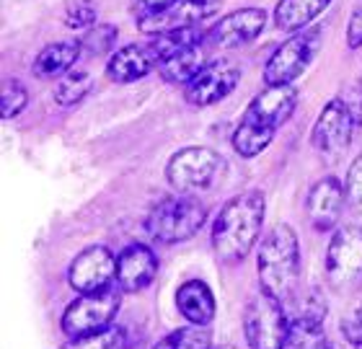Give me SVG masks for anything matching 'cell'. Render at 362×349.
<instances>
[{"label":"cell","instance_id":"19","mask_svg":"<svg viewBox=\"0 0 362 349\" xmlns=\"http://www.w3.org/2000/svg\"><path fill=\"white\" fill-rule=\"evenodd\" d=\"M207 39L199 42V45L189 47L184 52H176L166 60L158 62V73L160 78L166 81V83H174V85H187L192 78L199 73V70L207 65Z\"/></svg>","mask_w":362,"mask_h":349},{"label":"cell","instance_id":"37","mask_svg":"<svg viewBox=\"0 0 362 349\" xmlns=\"http://www.w3.org/2000/svg\"><path fill=\"white\" fill-rule=\"evenodd\" d=\"M220 349H235V347H220Z\"/></svg>","mask_w":362,"mask_h":349},{"label":"cell","instance_id":"16","mask_svg":"<svg viewBox=\"0 0 362 349\" xmlns=\"http://www.w3.org/2000/svg\"><path fill=\"white\" fill-rule=\"evenodd\" d=\"M347 191L344 184L337 176H324L321 182L313 184L308 194V220L318 233L332 230L341 218V207H344Z\"/></svg>","mask_w":362,"mask_h":349},{"label":"cell","instance_id":"12","mask_svg":"<svg viewBox=\"0 0 362 349\" xmlns=\"http://www.w3.org/2000/svg\"><path fill=\"white\" fill-rule=\"evenodd\" d=\"M117 280V256L106 246H88L81 251L68 269L70 288L78 292H93V290L109 288Z\"/></svg>","mask_w":362,"mask_h":349},{"label":"cell","instance_id":"11","mask_svg":"<svg viewBox=\"0 0 362 349\" xmlns=\"http://www.w3.org/2000/svg\"><path fill=\"white\" fill-rule=\"evenodd\" d=\"M238 81H241V68L233 60H210L187 83L184 96L197 109L212 107L226 99L228 93H233Z\"/></svg>","mask_w":362,"mask_h":349},{"label":"cell","instance_id":"8","mask_svg":"<svg viewBox=\"0 0 362 349\" xmlns=\"http://www.w3.org/2000/svg\"><path fill=\"white\" fill-rule=\"evenodd\" d=\"M321 49V29L308 26L303 31H295L293 37L272 52L264 65V83L267 85H293L295 78H300L308 65L316 60Z\"/></svg>","mask_w":362,"mask_h":349},{"label":"cell","instance_id":"18","mask_svg":"<svg viewBox=\"0 0 362 349\" xmlns=\"http://www.w3.org/2000/svg\"><path fill=\"white\" fill-rule=\"evenodd\" d=\"M176 308L192 326H207L215 319V295L207 282L189 280L176 290Z\"/></svg>","mask_w":362,"mask_h":349},{"label":"cell","instance_id":"7","mask_svg":"<svg viewBox=\"0 0 362 349\" xmlns=\"http://www.w3.org/2000/svg\"><path fill=\"white\" fill-rule=\"evenodd\" d=\"M119 305H122V292L117 288H112V285L93 290V292H81V297H76L65 308L60 326L70 339L73 336L93 334V331L112 326L117 313H119Z\"/></svg>","mask_w":362,"mask_h":349},{"label":"cell","instance_id":"24","mask_svg":"<svg viewBox=\"0 0 362 349\" xmlns=\"http://www.w3.org/2000/svg\"><path fill=\"white\" fill-rule=\"evenodd\" d=\"M60 349H127V329L112 324V326L93 331V334L73 336Z\"/></svg>","mask_w":362,"mask_h":349},{"label":"cell","instance_id":"5","mask_svg":"<svg viewBox=\"0 0 362 349\" xmlns=\"http://www.w3.org/2000/svg\"><path fill=\"white\" fill-rule=\"evenodd\" d=\"M226 160L218 150L192 145L176 150L166 163V179L179 194L207 191L226 176Z\"/></svg>","mask_w":362,"mask_h":349},{"label":"cell","instance_id":"36","mask_svg":"<svg viewBox=\"0 0 362 349\" xmlns=\"http://www.w3.org/2000/svg\"><path fill=\"white\" fill-rule=\"evenodd\" d=\"M321 349H341V347H339V344H334V342H326Z\"/></svg>","mask_w":362,"mask_h":349},{"label":"cell","instance_id":"6","mask_svg":"<svg viewBox=\"0 0 362 349\" xmlns=\"http://www.w3.org/2000/svg\"><path fill=\"white\" fill-rule=\"evenodd\" d=\"M290 319L285 313V303L269 292H257L246 303L243 311V334L249 349H285Z\"/></svg>","mask_w":362,"mask_h":349},{"label":"cell","instance_id":"33","mask_svg":"<svg viewBox=\"0 0 362 349\" xmlns=\"http://www.w3.org/2000/svg\"><path fill=\"white\" fill-rule=\"evenodd\" d=\"M176 0H132V13H135L137 21L143 18H151V16L163 13L168 6H174Z\"/></svg>","mask_w":362,"mask_h":349},{"label":"cell","instance_id":"26","mask_svg":"<svg viewBox=\"0 0 362 349\" xmlns=\"http://www.w3.org/2000/svg\"><path fill=\"white\" fill-rule=\"evenodd\" d=\"M290 305H293V319H305V321L324 324L326 300L318 290H308L305 295H295V300Z\"/></svg>","mask_w":362,"mask_h":349},{"label":"cell","instance_id":"34","mask_svg":"<svg viewBox=\"0 0 362 349\" xmlns=\"http://www.w3.org/2000/svg\"><path fill=\"white\" fill-rule=\"evenodd\" d=\"M347 47H349V49H360V47H362V0H357L355 11H352V16H349Z\"/></svg>","mask_w":362,"mask_h":349},{"label":"cell","instance_id":"4","mask_svg":"<svg viewBox=\"0 0 362 349\" xmlns=\"http://www.w3.org/2000/svg\"><path fill=\"white\" fill-rule=\"evenodd\" d=\"M207 220V207L192 194L160 199L145 218V230L158 243H181L194 238Z\"/></svg>","mask_w":362,"mask_h":349},{"label":"cell","instance_id":"22","mask_svg":"<svg viewBox=\"0 0 362 349\" xmlns=\"http://www.w3.org/2000/svg\"><path fill=\"white\" fill-rule=\"evenodd\" d=\"M204 39H207V29H202V26H189V29L166 31V34L153 37L151 49L156 52V57H158V62H160V60H166V57H171V54L184 52L189 47L199 45Z\"/></svg>","mask_w":362,"mask_h":349},{"label":"cell","instance_id":"31","mask_svg":"<svg viewBox=\"0 0 362 349\" xmlns=\"http://www.w3.org/2000/svg\"><path fill=\"white\" fill-rule=\"evenodd\" d=\"M347 199L357 210H362V153L352 160V168L347 171V182H344Z\"/></svg>","mask_w":362,"mask_h":349},{"label":"cell","instance_id":"13","mask_svg":"<svg viewBox=\"0 0 362 349\" xmlns=\"http://www.w3.org/2000/svg\"><path fill=\"white\" fill-rule=\"evenodd\" d=\"M267 11L262 8H238L226 18H220L215 26L207 29V45L220 49H235V47L251 45L264 31Z\"/></svg>","mask_w":362,"mask_h":349},{"label":"cell","instance_id":"14","mask_svg":"<svg viewBox=\"0 0 362 349\" xmlns=\"http://www.w3.org/2000/svg\"><path fill=\"white\" fill-rule=\"evenodd\" d=\"M218 6L220 0H176L174 6H168L163 13L137 21V29L148 34V37H158V34H166V31L202 26V21H207L218 11Z\"/></svg>","mask_w":362,"mask_h":349},{"label":"cell","instance_id":"27","mask_svg":"<svg viewBox=\"0 0 362 349\" xmlns=\"http://www.w3.org/2000/svg\"><path fill=\"white\" fill-rule=\"evenodd\" d=\"M117 42V26L114 23H98L93 29H88L81 39V47H83L88 54H106Z\"/></svg>","mask_w":362,"mask_h":349},{"label":"cell","instance_id":"35","mask_svg":"<svg viewBox=\"0 0 362 349\" xmlns=\"http://www.w3.org/2000/svg\"><path fill=\"white\" fill-rule=\"evenodd\" d=\"M153 349H174V336H166V339H160L158 344Z\"/></svg>","mask_w":362,"mask_h":349},{"label":"cell","instance_id":"10","mask_svg":"<svg viewBox=\"0 0 362 349\" xmlns=\"http://www.w3.org/2000/svg\"><path fill=\"white\" fill-rule=\"evenodd\" d=\"M326 280L337 292L362 285V230L357 225H344L332 235L326 249Z\"/></svg>","mask_w":362,"mask_h":349},{"label":"cell","instance_id":"2","mask_svg":"<svg viewBox=\"0 0 362 349\" xmlns=\"http://www.w3.org/2000/svg\"><path fill=\"white\" fill-rule=\"evenodd\" d=\"M264 194L257 189H249L228 199L212 223V249L220 261L238 264L249 256V251L254 249L262 225H264Z\"/></svg>","mask_w":362,"mask_h":349},{"label":"cell","instance_id":"20","mask_svg":"<svg viewBox=\"0 0 362 349\" xmlns=\"http://www.w3.org/2000/svg\"><path fill=\"white\" fill-rule=\"evenodd\" d=\"M329 6L332 0H279L274 8V23L277 29L295 34V31L308 29Z\"/></svg>","mask_w":362,"mask_h":349},{"label":"cell","instance_id":"3","mask_svg":"<svg viewBox=\"0 0 362 349\" xmlns=\"http://www.w3.org/2000/svg\"><path fill=\"white\" fill-rule=\"evenodd\" d=\"M259 282L262 290L277 297L285 308L298 295L300 285V241L290 225H274L259 246Z\"/></svg>","mask_w":362,"mask_h":349},{"label":"cell","instance_id":"32","mask_svg":"<svg viewBox=\"0 0 362 349\" xmlns=\"http://www.w3.org/2000/svg\"><path fill=\"white\" fill-rule=\"evenodd\" d=\"M339 329H341V334H344V339H347L349 344L360 347L362 344V305L360 308H355V311H349L347 316L341 319Z\"/></svg>","mask_w":362,"mask_h":349},{"label":"cell","instance_id":"28","mask_svg":"<svg viewBox=\"0 0 362 349\" xmlns=\"http://www.w3.org/2000/svg\"><path fill=\"white\" fill-rule=\"evenodd\" d=\"M96 23V6L93 0H76L65 11V26L76 31H88Z\"/></svg>","mask_w":362,"mask_h":349},{"label":"cell","instance_id":"23","mask_svg":"<svg viewBox=\"0 0 362 349\" xmlns=\"http://www.w3.org/2000/svg\"><path fill=\"white\" fill-rule=\"evenodd\" d=\"M93 88V78L86 70H70L65 76H60L57 85H54V101L60 107H76L86 99Z\"/></svg>","mask_w":362,"mask_h":349},{"label":"cell","instance_id":"21","mask_svg":"<svg viewBox=\"0 0 362 349\" xmlns=\"http://www.w3.org/2000/svg\"><path fill=\"white\" fill-rule=\"evenodd\" d=\"M83 52L81 42H52L47 45L34 60V76L37 78H57L73 70Z\"/></svg>","mask_w":362,"mask_h":349},{"label":"cell","instance_id":"15","mask_svg":"<svg viewBox=\"0 0 362 349\" xmlns=\"http://www.w3.org/2000/svg\"><path fill=\"white\" fill-rule=\"evenodd\" d=\"M158 256L145 243H132L117 256V285L122 292H140L156 280Z\"/></svg>","mask_w":362,"mask_h":349},{"label":"cell","instance_id":"29","mask_svg":"<svg viewBox=\"0 0 362 349\" xmlns=\"http://www.w3.org/2000/svg\"><path fill=\"white\" fill-rule=\"evenodd\" d=\"M29 93L18 81H6L3 83V119H13L26 109Z\"/></svg>","mask_w":362,"mask_h":349},{"label":"cell","instance_id":"1","mask_svg":"<svg viewBox=\"0 0 362 349\" xmlns=\"http://www.w3.org/2000/svg\"><path fill=\"white\" fill-rule=\"evenodd\" d=\"M298 107L295 85H267L257 93L233 132V150L241 158H257L274 140L277 129L293 117Z\"/></svg>","mask_w":362,"mask_h":349},{"label":"cell","instance_id":"25","mask_svg":"<svg viewBox=\"0 0 362 349\" xmlns=\"http://www.w3.org/2000/svg\"><path fill=\"white\" fill-rule=\"evenodd\" d=\"M326 344L324 326L316 321L290 319V331H287L285 349H321Z\"/></svg>","mask_w":362,"mask_h":349},{"label":"cell","instance_id":"30","mask_svg":"<svg viewBox=\"0 0 362 349\" xmlns=\"http://www.w3.org/2000/svg\"><path fill=\"white\" fill-rule=\"evenodd\" d=\"M174 349H212L210 334L202 326L181 329L174 334Z\"/></svg>","mask_w":362,"mask_h":349},{"label":"cell","instance_id":"9","mask_svg":"<svg viewBox=\"0 0 362 349\" xmlns=\"http://www.w3.org/2000/svg\"><path fill=\"white\" fill-rule=\"evenodd\" d=\"M362 127L360 117L352 112L344 96L337 93L329 104L324 107V112L318 114L313 132H310V143L326 160H337L347 153L349 143L355 140L357 129Z\"/></svg>","mask_w":362,"mask_h":349},{"label":"cell","instance_id":"17","mask_svg":"<svg viewBox=\"0 0 362 349\" xmlns=\"http://www.w3.org/2000/svg\"><path fill=\"white\" fill-rule=\"evenodd\" d=\"M156 65H158V57L151 45H124L109 57L106 76L114 83H135L148 76Z\"/></svg>","mask_w":362,"mask_h":349}]
</instances>
